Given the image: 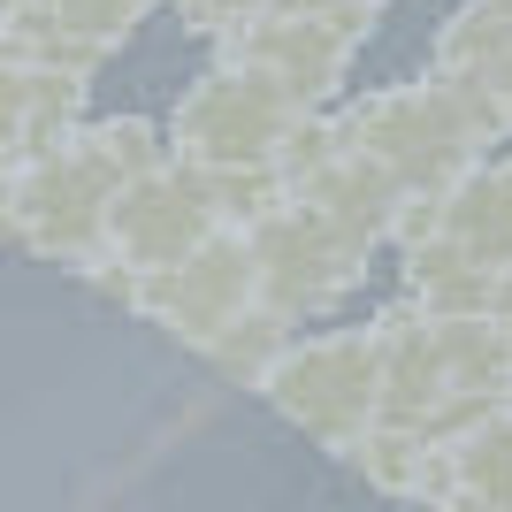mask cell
I'll return each instance as SVG.
<instances>
[{"mask_svg":"<svg viewBox=\"0 0 512 512\" xmlns=\"http://www.w3.org/2000/svg\"><path fill=\"white\" fill-rule=\"evenodd\" d=\"M169 153V123H153V115H85L46 153L8 161V184H0L8 245L31 260H54V268H77L85 253L107 245L115 192L161 169Z\"/></svg>","mask_w":512,"mask_h":512,"instance_id":"1","label":"cell"},{"mask_svg":"<svg viewBox=\"0 0 512 512\" xmlns=\"http://www.w3.org/2000/svg\"><path fill=\"white\" fill-rule=\"evenodd\" d=\"M337 107H344L352 146H367L406 192H444L467 161L490 153L467 92L451 85L444 69L398 77V85H367V92H352V100H337Z\"/></svg>","mask_w":512,"mask_h":512,"instance_id":"2","label":"cell"},{"mask_svg":"<svg viewBox=\"0 0 512 512\" xmlns=\"http://www.w3.org/2000/svg\"><path fill=\"white\" fill-rule=\"evenodd\" d=\"M268 398L276 421H291L306 444L344 451L375 413H383V360H375V321L360 329H306L283 344V360L268 367V383L253 390Z\"/></svg>","mask_w":512,"mask_h":512,"instance_id":"3","label":"cell"},{"mask_svg":"<svg viewBox=\"0 0 512 512\" xmlns=\"http://www.w3.org/2000/svg\"><path fill=\"white\" fill-rule=\"evenodd\" d=\"M245 237H253V260H260V299L283 306L291 321L337 314L367 276V245H352V237L321 207H306L299 192H283L276 207H260L253 222H245Z\"/></svg>","mask_w":512,"mask_h":512,"instance_id":"4","label":"cell"},{"mask_svg":"<svg viewBox=\"0 0 512 512\" xmlns=\"http://www.w3.org/2000/svg\"><path fill=\"white\" fill-rule=\"evenodd\" d=\"M299 123V100L245 62H214L207 77L176 92L169 107V146L199 169H237V161H276L283 130Z\"/></svg>","mask_w":512,"mask_h":512,"instance_id":"5","label":"cell"},{"mask_svg":"<svg viewBox=\"0 0 512 512\" xmlns=\"http://www.w3.org/2000/svg\"><path fill=\"white\" fill-rule=\"evenodd\" d=\"M253 299H260L253 237H245V222H222V230H214L207 245H192L184 260L146 268L130 314L146 321V329H161V337H176L184 352H207V344L222 337V329H230Z\"/></svg>","mask_w":512,"mask_h":512,"instance_id":"6","label":"cell"},{"mask_svg":"<svg viewBox=\"0 0 512 512\" xmlns=\"http://www.w3.org/2000/svg\"><path fill=\"white\" fill-rule=\"evenodd\" d=\"M222 62H245V69H268L299 107H337L344 85H352V62H360V31L314 16V8H291V0H268L260 16L230 23L222 31Z\"/></svg>","mask_w":512,"mask_h":512,"instance_id":"7","label":"cell"},{"mask_svg":"<svg viewBox=\"0 0 512 512\" xmlns=\"http://www.w3.org/2000/svg\"><path fill=\"white\" fill-rule=\"evenodd\" d=\"M214 230H222V207H214V192H207V169L184 161V153H169L161 169H146L138 184L115 192L107 253H123L130 268L146 276V268H169V260H184L192 245H207Z\"/></svg>","mask_w":512,"mask_h":512,"instance_id":"8","label":"cell"},{"mask_svg":"<svg viewBox=\"0 0 512 512\" xmlns=\"http://www.w3.org/2000/svg\"><path fill=\"white\" fill-rule=\"evenodd\" d=\"M367 321H375V360H383V413L428 428V413L459 390L451 383V352H444V321L421 299H390Z\"/></svg>","mask_w":512,"mask_h":512,"instance_id":"9","label":"cell"},{"mask_svg":"<svg viewBox=\"0 0 512 512\" xmlns=\"http://www.w3.org/2000/svg\"><path fill=\"white\" fill-rule=\"evenodd\" d=\"M291 192H299L306 207H321L344 237H352V245H367V253L390 245V222H398V207H406V184H398V176H390L367 146H352V130L321 153L314 169L291 176Z\"/></svg>","mask_w":512,"mask_h":512,"instance_id":"10","label":"cell"},{"mask_svg":"<svg viewBox=\"0 0 512 512\" xmlns=\"http://www.w3.org/2000/svg\"><path fill=\"white\" fill-rule=\"evenodd\" d=\"M85 92L92 77L54 62H0V138H8V161L23 153H46L54 138L85 123Z\"/></svg>","mask_w":512,"mask_h":512,"instance_id":"11","label":"cell"},{"mask_svg":"<svg viewBox=\"0 0 512 512\" xmlns=\"http://www.w3.org/2000/svg\"><path fill=\"white\" fill-rule=\"evenodd\" d=\"M444 230L467 245L482 268L512 260V153H482L444 184Z\"/></svg>","mask_w":512,"mask_h":512,"instance_id":"12","label":"cell"},{"mask_svg":"<svg viewBox=\"0 0 512 512\" xmlns=\"http://www.w3.org/2000/svg\"><path fill=\"white\" fill-rule=\"evenodd\" d=\"M436 451H444V436H428L421 421H398V413H375V421L352 436V444L337 451L344 467L360 474L367 490L383 497H421L428 467H436Z\"/></svg>","mask_w":512,"mask_h":512,"instance_id":"13","label":"cell"},{"mask_svg":"<svg viewBox=\"0 0 512 512\" xmlns=\"http://www.w3.org/2000/svg\"><path fill=\"white\" fill-rule=\"evenodd\" d=\"M398 260H406V299H421L428 314H482L497 291V268H482L451 230H428Z\"/></svg>","mask_w":512,"mask_h":512,"instance_id":"14","label":"cell"},{"mask_svg":"<svg viewBox=\"0 0 512 512\" xmlns=\"http://www.w3.org/2000/svg\"><path fill=\"white\" fill-rule=\"evenodd\" d=\"M291 337H299V321L283 314V306L253 299L245 314L230 321V329H222V337L207 344V352H199V360H207L214 375H222V383H237V390H260V383H268V367L283 360V344H291Z\"/></svg>","mask_w":512,"mask_h":512,"instance_id":"15","label":"cell"},{"mask_svg":"<svg viewBox=\"0 0 512 512\" xmlns=\"http://www.w3.org/2000/svg\"><path fill=\"white\" fill-rule=\"evenodd\" d=\"M459 505H512V398H497L467 436H451Z\"/></svg>","mask_w":512,"mask_h":512,"instance_id":"16","label":"cell"},{"mask_svg":"<svg viewBox=\"0 0 512 512\" xmlns=\"http://www.w3.org/2000/svg\"><path fill=\"white\" fill-rule=\"evenodd\" d=\"M512 46V8H497V0H459L444 16V31H436V62L451 85H482L497 69V54Z\"/></svg>","mask_w":512,"mask_h":512,"instance_id":"17","label":"cell"},{"mask_svg":"<svg viewBox=\"0 0 512 512\" xmlns=\"http://www.w3.org/2000/svg\"><path fill=\"white\" fill-rule=\"evenodd\" d=\"M444 321V352H451V383L459 390H490L512 398V329L482 306V314H436Z\"/></svg>","mask_w":512,"mask_h":512,"instance_id":"18","label":"cell"},{"mask_svg":"<svg viewBox=\"0 0 512 512\" xmlns=\"http://www.w3.org/2000/svg\"><path fill=\"white\" fill-rule=\"evenodd\" d=\"M0 62H54V69H77V77H100L115 62V46L54 23L46 8H23V16H0Z\"/></svg>","mask_w":512,"mask_h":512,"instance_id":"19","label":"cell"},{"mask_svg":"<svg viewBox=\"0 0 512 512\" xmlns=\"http://www.w3.org/2000/svg\"><path fill=\"white\" fill-rule=\"evenodd\" d=\"M54 23H69V31H85V39H107L115 54H123L130 39H138V23L153 16V8H169V0H39Z\"/></svg>","mask_w":512,"mask_h":512,"instance_id":"20","label":"cell"},{"mask_svg":"<svg viewBox=\"0 0 512 512\" xmlns=\"http://www.w3.org/2000/svg\"><path fill=\"white\" fill-rule=\"evenodd\" d=\"M176 16H184V31H207V39H222L230 23H245V16H260L268 0H169Z\"/></svg>","mask_w":512,"mask_h":512,"instance_id":"21","label":"cell"},{"mask_svg":"<svg viewBox=\"0 0 512 512\" xmlns=\"http://www.w3.org/2000/svg\"><path fill=\"white\" fill-rule=\"evenodd\" d=\"M482 92H490V100L505 107V123H512V46H505V54H497V69H490V77H482Z\"/></svg>","mask_w":512,"mask_h":512,"instance_id":"22","label":"cell"},{"mask_svg":"<svg viewBox=\"0 0 512 512\" xmlns=\"http://www.w3.org/2000/svg\"><path fill=\"white\" fill-rule=\"evenodd\" d=\"M490 314H497V321H505V329H512V260H505V268H497V291H490Z\"/></svg>","mask_w":512,"mask_h":512,"instance_id":"23","label":"cell"},{"mask_svg":"<svg viewBox=\"0 0 512 512\" xmlns=\"http://www.w3.org/2000/svg\"><path fill=\"white\" fill-rule=\"evenodd\" d=\"M23 8H39V0H0V16H23Z\"/></svg>","mask_w":512,"mask_h":512,"instance_id":"24","label":"cell"},{"mask_svg":"<svg viewBox=\"0 0 512 512\" xmlns=\"http://www.w3.org/2000/svg\"><path fill=\"white\" fill-rule=\"evenodd\" d=\"M497 8H512V0H497Z\"/></svg>","mask_w":512,"mask_h":512,"instance_id":"25","label":"cell"},{"mask_svg":"<svg viewBox=\"0 0 512 512\" xmlns=\"http://www.w3.org/2000/svg\"><path fill=\"white\" fill-rule=\"evenodd\" d=\"M375 8H390V0H375Z\"/></svg>","mask_w":512,"mask_h":512,"instance_id":"26","label":"cell"}]
</instances>
